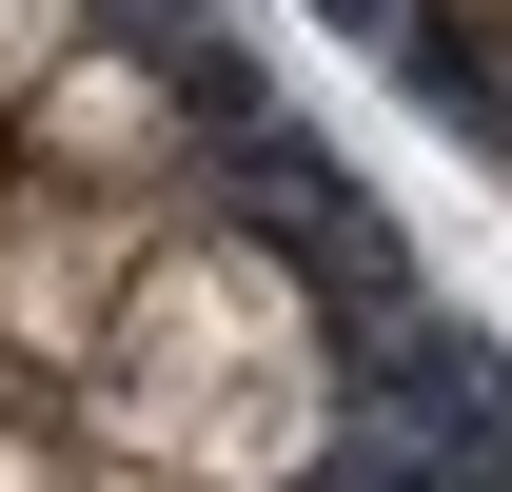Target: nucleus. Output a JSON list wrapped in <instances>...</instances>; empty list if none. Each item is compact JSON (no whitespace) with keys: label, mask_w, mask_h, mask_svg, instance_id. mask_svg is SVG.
I'll list each match as a JSON object with an SVG mask.
<instances>
[{"label":"nucleus","mask_w":512,"mask_h":492,"mask_svg":"<svg viewBox=\"0 0 512 492\" xmlns=\"http://www.w3.org/2000/svg\"><path fill=\"white\" fill-rule=\"evenodd\" d=\"M79 40H99V0H0V138H20V99H40Z\"/></svg>","instance_id":"f257e3e1"}]
</instances>
